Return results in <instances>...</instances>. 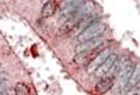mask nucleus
<instances>
[{
  "label": "nucleus",
  "instance_id": "f257e3e1",
  "mask_svg": "<svg viewBox=\"0 0 140 95\" xmlns=\"http://www.w3.org/2000/svg\"><path fill=\"white\" fill-rule=\"evenodd\" d=\"M104 32H105V24H102L101 21L93 22L86 30L80 31V34L77 35V42L78 43H83V42L91 41V39H95V38H99Z\"/></svg>",
  "mask_w": 140,
  "mask_h": 95
},
{
  "label": "nucleus",
  "instance_id": "f03ea898",
  "mask_svg": "<svg viewBox=\"0 0 140 95\" xmlns=\"http://www.w3.org/2000/svg\"><path fill=\"white\" fill-rule=\"evenodd\" d=\"M84 4H86V0H73L70 4H67L66 7H63L62 11H60V16H59L60 22H66L67 20H70L72 17L76 14V11H77L78 9H81Z\"/></svg>",
  "mask_w": 140,
  "mask_h": 95
},
{
  "label": "nucleus",
  "instance_id": "7ed1b4c3",
  "mask_svg": "<svg viewBox=\"0 0 140 95\" xmlns=\"http://www.w3.org/2000/svg\"><path fill=\"white\" fill-rule=\"evenodd\" d=\"M111 53H112V49H111V48H105V49H102L101 52H98V53L94 56L93 60L87 64V73H90V74L94 73V71L101 66V64L105 62V59L108 57Z\"/></svg>",
  "mask_w": 140,
  "mask_h": 95
},
{
  "label": "nucleus",
  "instance_id": "20e7f679",
  "mask_svg": "<svg viewBox=\"0 0 140 95\" xmlns=\"http://www.w3.org/2000/svg\"><path fill=\"white\" fill-rule=\"evenodd\" d=\"M118 57H119V56H118L116 53H113V52H112L108 57L105 59V62H104V63L101 64L95 71H94V76H95V77H104V76L109 71V69L112 67V64L118 60Z\"/></svg>",
  "mask_w": 140,
  "mask_h": 95
},
{
  "label": "nucleus",
  "instance_id": "39448f33",
  "mask_svg": "<svg viewBox=\"0 0 140 95\" xmlns=\"http://www.w3.org/2000/svg\"><path fill=\"white\" fill-rule=\"evenodd\" d=\"M104 43L102 38H95V39H91V41H87V42H83V43H78L76 46V55L77 53H81V52H87V50H94L97 48H99Z\"/></svg>",
  "mask_w": 140,
  "mask_h": 95
},
{
  "label": "nucleus",
  "instance_id": "423d86ee",
  "mask_svg": "<svg viewBox=\"0 0 140 95\" xmlns=\"http://www.w3.org/2000/svg\"><path fill=\"white\" fill-rule=\"evenodd\" d=\"M139 82H140V62H137V63L133 66L132 74H130V77H129L127 82H126L125 91H126V90H129V88H132V87H136ZM125 91H123V92H125Z\"/></svg>",
  "mask_w": 140,
  "mask_h": 95
},
{
  "label": "nucleus",
  "instance_id": "0eeeda50",
  "mask_svg": "<svg viewBox=\"0 0 140 95\" xmlns=\"http://www.w3.org/2000/svg\"><path fill=\"white\" fill-rule=\"evenodd\" d=\"M113 87V77H102L101 81L97 82L95 85V91L98 94H105Z\"/></svg>",
  "mask_w": 140,
  "mask_h": 95
},
{
  "label": "nucleus",
  "instance_id": "6e6552de",
  "mask_svg": "<svg viewBox=\"0 0 140 95\" xmlns=\"http://www.w3.org/2000/svg\"><path fill=\"white\" fill-rule=\"evenodd\" d=\"M81 20L78 18V17H72L70 20H67L66 22H63V25L60 27V30H59V35H64V34H69V32L72 31L74 27H77L78 22H80Z\"/></svg>",
  "mask_w": 140,
  "mask_h": 95
},
{
  "label": "nucleus",
  "instance_id": "1a4fd4ad",
  "mask_svg": "<svg viewBox=\"0 0 140 95\" xmlns=\"http://www.w3.org/2000/svg\"><path fill=\"white\" fill-rule=\"evenodd\" d=\"M58 10V1L56 0H52V1H48L42 6V10H41V14L42 17H52Z\"/></svg>",
  "mask_w": 140,
  "mask_h": 95
},
{
  "label": "nucleus",
  "instance_id": "9d476101",
  "mask_svg": "<svg viewBox=\"0 0 140 95\" xmlns=\"http://www.w3.org/2000/svg\"><path fill=\"white\" fill-rule=\"evenodd\" d=\"M97 21H99V18H98V17H91L90 14H88V16L84 17V18L78 22V28L83 31V30H86L88 25H91L93 22H97Z\"/></svg>",
  "mask_w": 140,
  "mask_h": 95
},
{
  "label": "nucleus",
  "instance_id": "9b49d317",
  "mask_svg": "<svg viewBox=\"0 0 140 95\" xmlns=\"http://www.w3.org/2000/svg\"><path fill=\"white\" fill-rule=\"evenodd\" d=\"M14 91H16V95H30V88L24 82H17Z\"/></svg>",
  "mask_w": 140,
  "mask_h": 95
},
{
  "label": "nucleus",
  "instance_id": "f8f14e48",
  "mask_svg": "<svg viewBox=\"0 0 140 95\" xmlns=\"http://www.w3.org/2000/svg\"><path fill=\"white\" fill-rule=\"evenodd\" d=\"M139 87L136 85V87H132V88H129V90H126L125 91V95H139Z\"/></svg>",
  "mask_w": 140,
  "mask_h": 95
},
{
  "label": "nucleus",
  "instance_id": "ddd939ff",
  "mask_svg": "<svg viewBox=\"0 0 140 95\" xmlns=\"http://www.w3.org/2000/svg\"><path fill=\"white\" fill-rule=\"evenodd\" d=\"M6 91H7L6 82H0V94H3V92H6Z\"/></svg>",
  "mask_w": 140,
  "mask_h": 95
},
{
  "label": "nucleus",
  "instance_id": "4468645a",
  "mask_svg": "<svg viewBox=\"0 0 140 95\" xmlns=\"http://www.w3.org/2000/svg\"><path fill=\"white\" fill-rule=\"evenodd\" d=\"M6 78H7V74L0 71V82H4V81H6Z\"/></svg>",
  "mask_w": 140,
  "mask_h": 95
},
{
  "label": "nucleus",
  "instance_id": "2eb2a0df",
  "mask_svg": "<svg viewBox=\"0 0 140 95\" xmlns=\"http://www.w3.org/2000/svg\"><path fill=\"white\" fill-rule=\"evenodd\" d=\"M72 1H73V0H62V9L63 7H66L67 4H70Z\"/></svg>",
  "mask_w": 140,
  "mask_h": 95
},
{
  "label": "nucleus",
  "instance_id": "dca6fc26",
  "mask_svg": "<svg viewBox=\"0 0 140 95\" xmlns=\"http://www.w3.org/2000/svg\"><path fill=\"white\" fill-rule=\"evenodd\" d=\"M0 69H1V64H0Z\"/></svg>",
  "mask_w": 140,
  "mask_h": 95
},
{
  "label": "nucleus",
  "instance_id": "f3484780",
  "mask_svg": "<svg viewBox=\"0 0 140 95\" xmlns=\"http://www.w3.org/2000/svg\"><path fill=\"white\" fill-rule=\"evenodd\" d=\"M139 84H140V82H139Z\"/></svg>",
  "mask_w": 140,
  "mask_h": 95
}]
</instances>
